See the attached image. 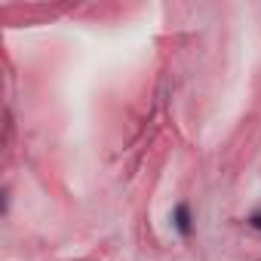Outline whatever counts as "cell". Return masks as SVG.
Wrapping results in <instances>:
<instances>
[{"mask_svg": "<svg viewBox=\"0 0 261 261\" xmlns=\"http://www.w3.org/2000/svg\"><path fill=\"white\" fill-rule=\"evenodd\" d=\"M175 227H178L185 237L191 233V209H188L185 203H181V206H175Z\"/></svg>", "mask_w": 261, "mask_h": 261, "instance_id": "6da1fadb", "label": "cell"}, {"mask_svg": "<svg viewBox=\"0 0 261 261\" xmlns=\"http://www.w3.org/2000/svg\"><path fill=\"white\" fill-rule=\"evenodd\" d=\"M252 224H255V227H261V215H252Z\"/></svg>", "mask_w": 261, "mask_h": 261, "instance_id": "7a4b0ae2", "label": "cell"}]
</instances>
